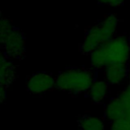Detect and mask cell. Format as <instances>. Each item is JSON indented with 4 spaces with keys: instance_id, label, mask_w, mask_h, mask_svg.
<instances>
[{
    "instance_id": "cell-12",
    "label": "cell",
    "mask_w": 130,
    "mask_h": 130,
    "mask_svg": "<svg viewBox=\"0 0 130 130\" xmlns=\"http://www.w3.org/2000/svg\"><path fill=\"white\" fill-rule=\"evenodd\" d=\"M110 130H130V119H124L111 123Z\"/></svg>"
},
{
    "instance_id": "cell-10",
    "label": "cell",
    "mask_w": 130,
    "mask_h": 130,
    "mask_svg": "<svg viewBox=\"0 0 130 130\" xmlns=\"http://www.w3.org/2000/svg\"><path fill=\"white\" fill-rule=\"evenodd\" d=\"M77 123L81 130H105V122L99 117L83 115L77 120Z\"/></svg>"
},
{
    "instance_id": "cell-8",
    "label": "cell",
    "mask_w": 130,
    "mask_h": 130,
    "mask_svg": "<svg viewBox=\"0 0 130 130\" xmlns=\"http://www.w3.org/2000/svg\"><path fill=\"white\" fill-rule=\"evenodd\" d=\"M105 117L106 119L111 122H118L121 120H124L126 118L125 109L121 103V101L117 98L112 99L105 108Z\"/></svg>"
},
{
    "instance_id": "cell-7",
    "label": "cell",
    "mask_w": 130,
    "mask_h": 130,
    "mask_svg": "<svg viewBox=\"0 0 130 130\" xmlns=\"http://www.w3.org/2000/svg\"><path fill=\"white\" fill-rule=\"evenodd\" d=\"M105 78L109 84H120L128 76V68L126 64H111L105 67Z\"/></svg>"
},
{
    "instance_id": "cell-15",
    "label": "cell",
    "mask_w": 130,
    "mask_h": 130,
    "mask_svg": "<svg viewBox=\"0 0 130 130\" xmlns=\"http://www.w3.org/2000/svg\"><path fill=\"white\" fill-rule=\"evenodd\" d=\"M127 87L130 88V76H129V83H128V86H127Z\"/></svg>"
},
{
    "instance_id": "cell-6",
    "label": "cell",
    "mask_w": 130,
    "mask_h": 130,
    "mask_svg": "<svg viewBox=\"0 0 130 130\" xmlns=\"http://www.w3.org/2000/svg\"><path fill=\"white\" fill-rule=\"evenodd\" d=\"M16 78V68L10 59L0 49V84L8 87Z\"/></svg>"
},
{
    "instance_id": "cell-3",
    "label": "cell",
    "mask_w": 130,
    "mask_h": 130,
    "mask_svg": "<svg viewBox=\"0 0 130 130\" xmlns=\"http://www.w3.org/2000/svg\"><path fill=\"white\" fill-rule=\"evenodd\" d=\"M119 20L115 14H108L98 24L90 27L80 45V51L83 54H90L94 49L114 37L118 27Z\"/></svg>"
},
{
    "instance_id": "cell-13",
    "label": "cell",
    "mask_w": 130,
    "mask_h": 130,
    "mask_svg": "<svg viewBox=\"0 0 130 130\" xmlns=\"http://www.w3.org/2000/svg\"><path fill=\"white\" fill-rule=\"evenodd\" d=\"M102 5H109V6H120L122 5L125 0H96Z\"/></svg>"
},
{
    "instance_id": "cell-2",
    "label": "cell",
    "mask_w": 130,
    "mask_h": 130,
    "mask_svg": "<svg viewBox=\"0 0 130 130\" xmlns=\"http://www.w3.org/2000/svg\"><path fill=\"white\" fill-rule=\"evenodd\" d=\"M0 49L10 59H21L25 55L26 42L23 34L8 17L0 15Z\"/></svg>"
},
{
    "instance_id": "cell-11",
    "label": "cell",
    "mask_w": 130,
    "mask_h": 130,
    "mask_svg": "<svg viewBox=\"0 0 130 130\" xmlns=\"http://www.w3.org/2000/svg\"><path fill=\"white\" fill-rule=\"evenodd\" d=\"M118 99L121 101L125 109V113H126L125 119H130V88L126 87L124 90H122L118 95Z\"/></svg>"
},
{
    "instance_id": "cell-5",
    "label": "cell",
    "mask_w": 130,
    "mask_h": 130,
    "mask_svg": "<svg viewBox=\"0 0 130 130\" xmlns=\"http://www.w3.org/2000/svg\"><path fill=\"white\" fill-rule=\"evenodd\" d=\"M55 87V77L47 72H37L26 79V89L32 94H40Z\"/></svg>"
},
{
    "instance_id": "cell-9",
    "label": "cell",
    "mask_w": 130,
    "mask_h": 130,
    "mask_svg": "<svg viewBox=\"0 0 130 130\" xmlns=\"http://www.w3.org/2000/svg\"><path fill=\"white\" fill-rule=\"evenodd\" d=\"M109 93V84L106 81H93L88 88V94L91 101L95 104L102 103Z\"/></svg>"
},
{
    "instance_id": "cell-14",
    "label": "cell",
    "mask_w": 130,
    "mask_h": 130,
    "mask_svg": "<svg viewBox=\"0 0 130 130\" xmlns=\"http://www.w3.org/2000/svg\"><path fill=\"white\" fill-rule=\"evenodd\" d=\"M7 87L3 86L0 84V107L3 105V103L5 102L6 98H7Z\"/></svg>"
},
{
    "instance_id": "cell-1",
    "label": "cell",
    "mask_w": 130,
    "mask_h": 130,
    "mask_svg": "<svg viewBox=\"0 0 130 130\" xmlns=\"http://www.w3.org/2000/svg\"><path fill=\"white\" fill-rule=\"evenodd\" d=\"M130 54V41L124 35L113 37L90 55V65L94 69H102L111 64H126Z\"/></svg>"
},
{
    "instance_id": "cell-4",
    "label": "cell",
    "mask_w": 130,
    "mask_h": 130,
    "mask_svg": "<svg viewBox=\"0 0 130 130\" xmlns=\"http://www.w3.org/2000/svg\"><path fill=\"white\" fill-rule=\"evenodd\" d=\"M93 81L91 71L84 68H69L58 74L55 86L60 90L77 94L88 90Z\"/></svg>"
}]
</instances>
